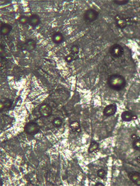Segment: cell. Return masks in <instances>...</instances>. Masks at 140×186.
I'll return each instance as SVG.
<instances>
[{
  "mask_svg": "<svg viewBox=\"0 0 140 186\" xmlns=\"http://www.w3.org/2000/svg\"><path fill=\"white\" fill-rule=\"evenodd\" d=\"M107 83L111 89L116 91L122 90L126 86L124 77L119 75H112L107 79Z\"/></svg>",
  "mask_w": 140,
  "mask_h": 186,
  "instance_id": "1",
  "label": "cell"
},
{
  "mask_svg": "<svg viewBox=\"0 0 140 186\" xmlns=\"http://www.w3.org/2000/svg\"><path fill=\"white\" fill-rule=\"evenodd\" d=\"M99 13L94 9H89L86 10L84 14L85 21L87 22H92L98 18Z\"/></svg>",
  "mask_w": 140,
  "mask_h": 186,
  "instance_id": "2",
  "label": "cell"
},
{
  "mask_svg": "<svg viewBox=\"0 0 140 186\" xmlns=\"http://www.w3.org/2000/svg\"><path fill=\"white\" fill-rule=\"evenodd\" d=\"M109 52L114 58H119L123 56L124 53V50L121 45L114 44L110 47Z\"/></svg>",
  "mask_w": 140,
  "mask_h": 186,
  "instance_id": "3",
  "label": "cell"
},
{
  "mask_svg": "<svg viewBox=\"0 0 140 186\" xmlns=\"http://www.w3.org/2000/svg\"><path fill=\"white\" fill-rule=\"evenodd\" d=\"M25 132L29 135L36 134L39 131V126L35 122H29L24 127Z\"/></svg>",
  "mask_w": 140,
  "mask_h": 186,
  "instance_id": "4",
  "label": "cell"
},
{
  "mask_svg": "<svg viewBox=\"0 0 140 186\" xmlns=\"http://www.w3.org/2000/svg\"><path fill=\"white\" fill-rule=\"evenodd\" d=\"M36 42L32 39H29L25 40L21 44V48L24 51H32L36 48Z\"/></svg>",
  "mask_w": 140,
  "mask_h": 186,
  "instance_id": "5",
  "label": "cell"
},
{
  "mask_svg": "<svg viewBox=\"0 0 140 186\" xmlns=\"http://www.w3.org/2000/svg\"><path fill=\"white\" fill-rule=\"evenodd\" d=\"M115 21L116 26L121 29H124L129 24V23L131 22L129 18H125L119 15H117L115 17Z\"/></svg>",
  "mask_w": 140,
  "mask_h": 186,
  "instance_id": "6",
  "label": "cell"
},
{
  "mask_svg": "<svg viewBox=\"0 0 140 186\" xmlns=\"http://www.w3.org/2000/svg\"><path fill=\"white\" fill-rule=\"evenodd\" d=\"M39 113L42 117H48L50 116L52 113V108L49 105L44 104L40 106Z\"/></svg>",
  "mask_w": 140,
  "mask_h": 186,
  "instance_id": "7",
  "label": "cell"
},
{
  "mask_svg": "<svg viewBox=\"0 0 140 186\" xmlns=\"http://www.w3.org/2000/svg\"><path fill=\"white\" fill-rule=\"evenodd\" d=\"M117 110V106L114 104L107 106L104 110V114L106 117L111 116L114 115Z\"/></svg>",
  "mask_w": 140,
  "mask_h": 186,
  "instance_id": "8",
  "label": "cell"
},
{
  "mask_svg": "<svg viewBox=\"0 0 140 186\" xmlns=\"http://www.w3.org/2000/svg\"><path fill=\"white\" fill-rule=\"evenodd\" d=\"M129 177L135 184L140 186V172H131L129 174Z\"/></svg>",
  "mask_w": 140,
  "mask_h": 186,
  "instance_id": "9",
  "label": "cell"
},
{
  "mask_svg": "<svg viewBox=\"0 0 140 186\" xmlns=\"http://www.w3.org/2000/svg\"><path fill=\"white\" fill-rule=\"evenodd\" d=\"M40 22V18L37 15L34 14L29 17L28 23L32 27H36L37 25H39Z\"/></svg>",
  "mask_w": 140,
  "mask_h": 186,
  "instance_id": "10",
  "label": "cell"
},
{
  "mask_svg": "<svg viewBox=\"0 0 140 186\" xmlns=\"http://www.w3.org/2000/svg\"><path fill=\"white\" fill-rule=\"evenodd\" d=\"M12 29V26L7 23H2L1 25V34L2 35H8Z\"/></svg>",
  "mask_w": 140,
  "mask_h": 186,
  "instance_id": "11",
  "label": "cell"
},
{
  "mask_svg": "<svg viewBox=\"0 0 140 186\" xmlns=\"http://www.w3.org/2000/svg\"><path fill=\"white\" fill-rule=\"evenodd\" d=\"M53 41L55 44L61 43L64 40V36L61 33L57 32L53 34L52 37Z\"/></svg>",
  "mask_w": 140,
  "mask_h": 186,
  "instance_id": "12",
  "label": "cell"
},
{
  "mask_svg": "<svg viewBox=\"0 0 140 186\" xmlns=\"http://www.w3.org/2000/svg\"><path fill=\"white\" fill-rule=\"evenodd\" d=\"M133 114L129 111H124L121 114V118L126 122H130L134 119Z\"/></svg>",
  "mask_w": 140,
  "mask_h": 186,
  "instance_id": "13",
  "label": "cell"
},
{
  "mask_svg": "<svg viewBox=\"0 0 140 186\" xmlns=\"http://www.w3.org/2000/svg\"><path fill=\"white\" fill-rule=\"evenodd\" d=\"M13 104V101L9 99H4L3 101H1V109L2 110L3 109L6 108L8 109L10 108Z\"/></svg>",
  "mask_w": 140,
  "mask_h": 186,
  "instance_id": "14",
  "label": "cell"
},
{
  "mask_svg": "<svg viewBox=\"0 0 140 186\" xmlns=\"http://www.w3.org/2000/svg\"><path fill=\"white\" fill-rule=\"evenodd\" d=\"M70 127L74 132H80V125L78 121H73L70 124Z\"/></svg>",
  "mask_w": 140,
  "mask_h": 186,
  "instance_id": "15",
  "label": "cell"
},
{
  "mask_svg": "<svg viewBox=\"0 0 140 186\" xmlns=\"http://www.w3.org/2000/svg\"><path fill=\"white\" fill-rule=\"evenodd\" d=\"M99 145L98 143L95 141H92L90 145L89 148L88 149V151L90 153H92L93 152H95L98 150Z\"/></svg>",
  "mask_w": 140,
  "mask_h": 186,
  "instance_id": "16",
  "label": "cell"
},
{
  "mask_svg": "<svg viewBox=\"0 0 140 186\" xmlns=\"http://www.w3.org/2000/svg\"><path fill=\"white\" fill-rule=\"evenodd\" d=\"M63 123V120H61V119L60 118H56L53 120V124L54 127H59L62 125Z\"/></svg>",
  "mask_w": 140,
  "mask_h": 186,
  "instance_id": "17",
  "label": "cell"
},
{
  "mask_svg": "<svg viewBox=\"0 0 140 186\" xmlns=\"http://www.w3.org/2000/svg\"><path fill=\"white\" fill-rule=\"evenodd\" d=\"M29 21V17L25 15H22L19 18V22L22 25H26L27 23H28Z\"/></svg>",
  "mask_w": 140,
  "mask_h": 186,
  "instance_id": "18",
  "label": "cell"
},
{
  "mask_svg": "<svg viewBox=\"0 0 140 186\" xmlns=\"http://www.w3.org/2000/svg\"><path fill=\"white\" fill-rule=\"evenodd\" d=\"M79 48L77 45H73L71 49V53L73 54L74 56H77V54L79 53Z\"/></svg>",
  "mask_w": 140,
  "mask_h": 186,
  "instance_id": "19",
  "label": "cell"
},
{
  "mask_svg": "<svg viewBox=\"0 0 140 186\" xmlns=\"http://www.w3.org/2000/svg\"><path fill=\"white\" fill-rule=\"evenodd\" d=\"M133 146L135 150H140V138L137 140H134Z\"/></svg>",
  "mask_w": 140,
  "mask_h": 186,
  "instance_id": "20",
  "label": "cell"
},
{
  "mask_svg": "<svg viewBox=\"0 0 140 186\" xmlns=\"http://www.w3.org/2000/svg\"><path fill=\"white\" fill-rule=\"evenodd\" d=\"M76 56H74L73 54L70 53V54L67 55L65 57V61L68 62V63H71L72 61H73L74 60L76 59Z\"/></svg>",
  "mask_w": 140,
  "mask_h": 186,
  "instance_id": "21",
  "label": "cell"
},
{
  "mask_svg": "<svg viewBox=\"0 0 140 186\" xmlns=\"http://www.w3.org/2000/svg\"><path fill=\"white\" fill-rule=\"evenodd\" d=\"M97 176L101 179H104L106 175V172L103 169H100L97 171Z\"/></svg>",
  "mask_w": 140,
  "mask_h": 186,
  "instance_id": "22",
  "label": "cell"
},
{
  "mask_svg": "<svg viewBox=\"0 0 140 186\" xmlns=\"http://www.w3.org/2000/svg\"><path fill=\"white\" fill-rule=\"evenodd\" d=\"M114 2L116 4H117L119 5H126L129 2V1L126 0V1H114Z\"/></svg>",
  "mask_w": 140,
  "mask_h": 186,
  "instance_id": "23",
  "label": "cell"
},
{
  "mask_svg": "<svg viewBox=\"0 0 140 186\" xmlns=\"http://www.w3.org/2000/svg\"><path fill=\"white\" fill-rule=\"evenodd\" d=\"M131 139L133 140V141L134 140H137V139H139V138H140L136 134H132L131 135Z\"/></svg>",
  "mask_w": 140,
  "mask_h": 186,
  "instance_id": "24",
  "label": "cell"
},
{
  "mask_svg": "<svg viewBox=\"0 0 140 186\" xmlns=\"http://www.w3.org/2000/svg\"><path fill=\"white\" fill-rule=\"evenodd\" d=\"M137 162L140 165V155H139L137 158Z\"/></svg>",
  "mask_w": 140,
  "mask_h": 186,
  "instance_id": "25",
  "label": "cell"
},
{
  "mask_svg": "<svg viewBox=\"0 0 140 186\" xmlns=\"http://www.w3.org/2000/svg\"><path fill=\"white\" fill-rule=\"evenodd\" d=\"M95 185H96V186H100V185H101V186H104V185L103 184L100 183H97Z\"/></svg>",
  "mask_w": 140,
  "mask_h": 186,
  "instance_id": "26",
  "label": "cell"
}]
</instances>
